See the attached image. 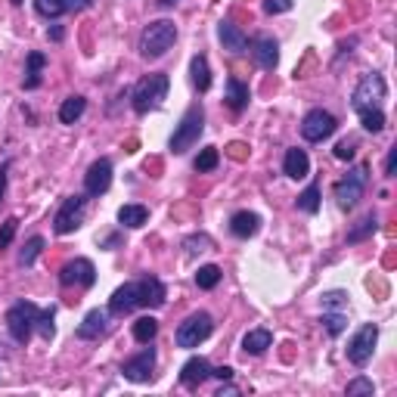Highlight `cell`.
<instances>
[{"label":"cell","mask_w":397,"mask_h":397,"mask_svg":"<svg viewBox=\"0 0 397 397\" xmlns=\"http://www.w3.org/2000/svg\"><path fill=\"white\" fill-rule=\"evenodd\" d=\"M87 109V99L84 97H69L62 106H59V121L62 124H75Z\"/></svg>","instance_id":"26"},{"label":"cell","mask_w":397,"mask_h":397,"mask_svg":"<svg viewBox=\"0 0 397 397\" xmlns=\"http://www.w3.org/2000/svg\"><path fill=\"white\" fill-rule=\"evenodd\" d=\"M156 335H158V320L156 317H140L137 323H134V339H137L140 345H149Z\"/></svg>","instance_id":"27"},{"label":"cell","mask_w":397,"mask_h":397,"mask_svg":"<svg viewBox=\"0 0 397 397\" xmlns=\"http://www.w3.org/2000/svg\"><path fill=\"white\" fill-rule=\"evenodd\" d=\"M385 97H388L385 78L378 72H370V75H363V78H360L357 91H354L351 106H354V112H360V109H382V99Z\"/></svg>","instance_id":"6"},{"label":"cell","mask_w":397,"mask_h":397,"mask_svg":"<svg viewBox=\"0 0 397 397\" xmlns=\"http://www.w3.org/2000/svg\"><path fill=\"white\" fill-rule=\"evenodd\" d=\"M44 53H28V72H25V81L22 84L28 87V91H34V87L40 84V69H44Z\"/></svg>","instance_id":"28"},{"label":"cell","mask_w":397,"mask_h":397,"mask_svg":"<svg viewBox=\"0 0 397 397\" xmlns=\"http://www.w3.org/2000/svg\"><path fill=\"white\" fill-rule=\"evenodd\" d=\"M224 394H236V388H233V385H227V388L217 391V397H224Z\"/></svg>","instance_id":"48"},{"label":"cell","mask_w":397,"mask_h":397,"mask_svg":"<svg viewBox=\"0 0 397 397\" xmlns=\"http://www.w3.org/2000/svg\"><path fill=\"white\" fill-rule=\"evenodd\" d=\"M59 282H62V286L91 289L93 282H97V270H93V264L87 258H75V261H69V264L59 270Z\"/></svg>","instance_id":"11"},{"label":"cell","mask_w":397,"mask_h":397,"mask_svg":"<svg viewBox=\"0 0 397 397\" xmlns=\"http://www.w3.org/2000/svg\"><path fill=\"white\" fill-rule=\"evenodd\" d=\"M53 317H56V311H53V307H47V311L38 313V329H40V335H44L47 341H50L53 333H56V326H53Z\"/></svg>","instance_id":"37"},{"label":"cell","mask_w":397,"mask_h":397,"mask_svg":"<svg viewBox=\"0 0 397 397\" xmlns=\"http://www.w3.org/2000/svg\"><path fill=\"white\" fill-rule=\"evenodd\" d=\"M378 230V221H376V215H366L363 221L357 224L354 230H348V242H360V239H366V236H372Z\"/></svg>","instance_id":"32"},{"label":"cell","mask_w":397,"mask_h":397,"mask_svg":"<svg viewBox=\"0 0 397 397\" xmlns=\"http://www.w3.org/2000/svg\"><path fill=\"white\" fill-rule=\"evenodd\" d=\"M84 215H87V199L84 195H69V199L59 205L56 217H53V230H56L59 236L75 233V230L84 224Z\"/></svg>","instance_id":"8"},{"label":"cell","mask_w":397,"mask_h":397,"mask_svg":"<svg viewBox=\"0 0 397 397\" xmlns=\"http://www.w3.org/2000/svg\"><path fill=\"white\" fill-rule=\"evenodd\" d=\"M282 171H286L292 180H301V177L311 174V158H307L304 149H289L286 162H282Z\"/></svg>","instance_id":"21"},{"label":"cell","mask_w":397,"mask_h":397,"mask_svg":"<svg viewBox=\"0 0 397 397\" xmlns=\"http://www.w3.org/2000/svg\"><path fill=\"white\" fill-rule=\"evenodd\" d=\"M165 97H168V75L165 72L146 75V78H140L137 87H134V112L146 115V112L156 109Z\"/></svg>","instance_id":"2"},{"label":"cell","mask_w":397,"mask_h":397,"mask_svg":"<svg viewBox=\"0 0 397 397\" xmlns=\"http://www.w3.org/2000/svg\"><path fill=\"white\" fill-rule=\"evenodd\" d=\"M177 40V25L171 19H156L149 22V25L143 28V34H140V53H143L146 59H158L165 56V53L174 47Z\"/></svg>","instance_id":"1"},{"label":"cell","mask_w":397,"mask_h":397,"mask_svg":"<svg viewBox=\"0 0 397 397\" xmlns=\"http://www.w3.org/2000/svg\"><path fill=\"white\" fill-rule=\"evenodd\" d=\"M202 130H205V112H202V106H193V109L183 115V121L177 124L174 137H171V152H177V156L187 152L193 143H199Z\"/></svg>","instance_id":"4"},{"label":"cell","mask_w":397,"mask_h":397,"mask_svg":"<svg viewBox=\"0 0 397 397\" xmlns=\"http://www.w3.org/2000/svg\"><path fill=\"white\" fill-rule=\"evenodd\" d=\"M320 323H323V329L329 335H341L348 326V317L341 311H323V320H320Z\"/></svg>","instance_id":"29"},{"label":"cell","mask_w":397,"mask_h":397,"mask_svg":"<svg viewBox=\"0 0 397 397\" xmlns=\"http://www.w3.org/2000/svg\"><path fill=\"white\" fill-rule=\"evenodd\" d=\"M91 0H65V10H87Z\"/></svg>","instance_id":"47"},{"label":"cell","mask_w":397,"mask_h":397,"mask_svg":"<svg viewBox=\"0 0 397 397\" xmlns=\"http://www.w3.org/2000/svg\"><path fill=\"white\" fill-rule=\"evenodd\" d=\"M394 165H397V149H388V158H385V177H394Z\"/></svg>","instance_id":"45"},{"label":"cell","mask_w":397,"mask_h":397,"mask_svg":"<svg viewBox=\"0 0 397 397\" xmlns=\"http://www.w3.org/2000/svg\"><path fill=\"white\" fill-rule=\"evenodd\" d=\"M162 3H165V7H171V3H177V0H162Z\"/></svg>","instance_id":"49"},{"label":"cell","mask_w":397,"mask_h":397,"mask_svg":"<svg viewBox=\"0 0 397 397\" xmlns=\"http://www.w3.org/2000/svg\"><path fill=\"white\" fill-rule=\"evenodd\" d=\"M217 162H221V156H217V149L215 146H205L202 152H199V158H195V171H215L217 168Z\"/></svg>","instance_id":"36"},{"label":"cell","mask_w":397,"mask_h":397,"mask_svg":"<svg viewBox=\"0 0 397 397\" xmlns=\"http://www.w3.org/2000/svg\"><path fill=\"white\" fill-rule=\"evenodd\" d=\"M295 7V0H264V13L276 16V13H289Z\"/></svg>","instance_id":"39"},{"label":"cell","mask_w":397,"mask_h":397,"mask_svg":"<svg viewBox=\"0 0 397 397\" xmlns=\"http://www.w3.org/2000/svg\"><path fill=\"white\" fill-rule=\"evenodd\" d=\"M106 326H109V311H91L84 320H81V326H78V339H84V341H97L99 335L106 333Z\"/></svg>","instance_id":"17"},{"label":"cell","mask_w":397,"mask_h":397,"mask_svg":"<svg viewBox=\"0 0 397 397\" xmlns=\"http://www.w3.org/2000/svg\"><path fill=\"white\" fill-rule=\"evenodd\" d=\"M217 282H221V267H217V264H205V267H199V274H195V286L199 289H215Z\"/></svg>","instance_id":"31"},{"label":"cell","mask_w":397,"mask_h":397,"mask_svg":"<svg viewBox=\"0 0 397 397\" xmlns=\"http://www.w3.org/2000/svg\"><path fill=\"white\" fill-rule=\"evenodd\" d=\"M211 376H217L221 382H230V378H233V370H230V366H217V370H211Z\"/></svg>","instance_id":"46"},{"label":"cell","mask_w":397,"mask_h":397,"mask_svg":"<svg viewBox=\"0 0 397 397\" xmlns=\"http://www.w3.org/2000/svg\"><path fill=\"white\" fill-rule=\"evenodd\" d=\"M345 292H326L323 295V307L326 311H341V307H345Z\"/></svg>","instance_id":"40"},{"label":"cell","mask_w":397,"mask_h":397,"mask_svg":"<svg viewBox=\"0 0 397 397\" xmlns=\"http://www.w3.org/2000/svg\"><path fill=\"white\" fill-rule=\"evenodd\" d=\"M40 248H44V239H40V236H32V239L25 242V248L19 252V264H22V267H32L34 258L40 254Z\"/></svg>","instance_id":"34"},{"label":"cell","mask_w":397,"mask_h":397,"mask_svg":"<svg viewBox=\"0 0 397 397\" xmlns=\"http://www.w3.org/2000/svg\"><path fill=\"white\" fill-rule=\"evenodd\" d=\"M224 99H227V106L233 112H242L248 106V87L239 78H227V97Z\"/></svg>","instance_id":"24"},{"label":"cell","mask_w":397,"mask_h":397,"mask_svg":"<svg viewBox=\"0 0 397 397\" xmlns=\"http://www.w3.org/2000/svg\"><path fill=\"white\" fill-rule=\"evenodd\" d=\"M7 171H10V162H0V202L7 195Z\"/></svg>","instance_id":"44"},{"label":"cell","mask_w":397,"mask_h":397,"mask_svg":"<svg viewBox=\"0 0 397 397\" xmlns=\"http://www.w3.org/2000/svg\"><path fill=\"white\" fill-rule=\"evenodd\" d=\"M38 313H40V307H34L32 301H16V304L10 307L7 311V329H10V335H13V341L28 345L32 329L38 326Z\"/></svg>","instance_id":"3"},{"label":"cell","mask_w":397,"mask_h":397,"mask_svg":"<svg viewBox=\"0 0 397 397\" xmlns=\"http://www.w3.org/2000/svg\"><path fill=\"white\" fill-rule=\"evenodd\" d=\"M211 329H215V320H211V313L199 311V313H189V317L177 326L174 339H177V345H180V348H199L211 335Z\"/></svg>","instance_id":"5"},{"label":"cell","mask_w":397,"mask_h":397,"mask_svg":"<svg viewBox=\"0 0 397 397\" xmlns=\"http://www.w3.org/2000/svg\"><path fill=\"white\" fill-rule=\"evenodd\" d=\"M152 370H156V348H146V351H140L137 357H130L128 363L121 366L128 382H149Z\"/></svg>","instance_id":"12"},{"label":"cell","mask_w":397,"mask_h":397,"mask_svg":"<svg viewBox=\"0 0 397 397\" xmlns=\"http://www.w3.org/2000/svg\"><path fill=\"white\" fill-rule=\"evenodd\" d=\"M187 248H189V252H208V248H211V239H208V236H189V239H187Z\"/></svg>","instance_id":"42"},{"label":"cell","mask_w":397,"mask_h":397,"mask_svg":"<svg viewBox=\"0 0 397 397\" xmlns=\"http://www.w3.org/2000/svg\"><path fill=\"white\" fill-rule=\"evenodd\" d=\"M254 56V62L261 65V69H267V72H274L276 62H280V47H276L274 38H267V34H261V38H254V44L248 47Z\"/></svg>","instance_id":"15"},{"label":"cell","mask_w":397,"mask_h":397,"mask_svg":"<svg viewBox=\"0 0 397 397\" xmlns=\"http://www.w3.org/2000/svg\"><path fill=\"white\" fill-rule=\"evenodd\" d=\"M134 307H140V289H137V282H124V286H118L115 292H112L109 313L124 317V313H130Z\"/></svg>","instance_id":"14"},{"label":"cell","mask_w":397,"mask_h":397,"mask_svg":"<svg viewBox=\"0 0 397 397\" xmlns=\"http://www.w3.org/2000/svg\"><path fill=\"white\" fill-rule=\"evenodd\" d=\"M376 341H378V326L376 323H366L357 329V335L351 339L348 345V360L354 366H366L372 360V351H376Z\"/></svg>","instance_id":"9"},{"label":"cell","mask_w":397,"mask_h":397,"mask_svg":"<svg viewBox=\"0 0 397 397\" xmlns=\"http://www.w3.org/2000/svg\"><path fill=\"white\" fill-rule=\"evenodd\" d=\"M34 10L47 19H56V16L65 13V0H34Z\"/></svg>","instance_id":"35"},{"label":"cell","mask_w":397,"mask_h":397,"mask_svg":"<svg viewBox=\"0 0 397 397\" xmlns=\"http://www.w3.org/2000/svg\"><path fill=\"white\" fill-rule=\"evenodd\" d=\"M208 376H211V363L205 357H189L187 363H183V370H180V382L187 385V388L202 385Z\"/></svg>","instance_id":"18"},{"label":"cell","mask_w":397,"mask_h":397,"mask_svg":"<svg viewBox=\"0 0 397 397\" xmlns=\"http://www.w3.org/2000/svg\"><path fill=\"white\" fill-rule=\"evenodd\" d=\"M366 174H370V168H366V165H357V168H351L339 183H335V199H339V205H341L345 211L354 208V205L363 199Z\"/></svg>","instance_id":"7"},{"label":"cell","mask_w":397,"mask_h":397,"mask_svg":"<svg viewBox=\"0 0 397 397\" xmlns=\"http://www.w3.org/2000/svg\"><path fill=\"white\" fill-rule=\"evenodd\" d=\"M137 289H140V307H162L165 298H168V292H165L158 276H143V280H137Z\"/></svg>","instance_id":"16"},{"label":"cell","mask_w":397,"mask_h":397,"mask_svg":"<svg viewBox=\"0 0 397 397\" xmlns=\"http://www.w3.org/2000/svg\"><path fill=\"white\" fill-rule=\"evenodd\" d=\"M360 124H363V130H370V134H378V130L385 128V112L382 109H360Z\"/></svg>","instance_id":"30"},{"label":"cell","mask_w":397,"mask_h":397,"mask_svg":"<svg viewBox=\"0 0 397 397\" xmlns=\"http://www.w3.org/2000/svg\"><path fill=\"white\" fill-rule=\"evenodd\" d=\"M217 38H221L224 50H230V53H245L248 50V38L233 25V22H221V25H217Z\"/></svg>","instance_id":"19"},{"label":"cell","mask_w":397,"mask_h":397,"mask_svg":"<svg viewBox=\"0 0 397 397\" xmlns=\"http://www.w3.org/2000/svg\"><path fill=\"white\" fill-rule=\"evenodd\" d=\"M372 391H376V388H372V382H370V378H363V376L354 378V382L348 385V397H354V394H372Z\"/></svg>","instance_id":"41"},{"label":"cell","mask_w":397,"mask_h":397,"mask_svg":"<svg viewBox=\"0 0 397 397\" xmlns=\"http://www.w3.org/2000/svg\"><path fill=\"white\" fill-rule=\"evenodd\" d=\"M112 183V162L109 158H97L84 174V189L87 195H103Z\"/></svg>","instance_id":"13"},{"label":"cell","mask_w":397,"mask_h":397,"mask_svg":"<svg viewBox=\"0 0 397 397\" xmlns=\"http://www.w3.org/2000/svg\"><path fill=\"white\" fill-rule=\"evenodd\" d=\"M298 208L307 211V215H317V211H320V187H317V183H311V187L298 195Z\"/></svg>","instance_id":"33"},{"label":"cell","mask_w":397,"mask_h":397,"mask_svg":"<svg viewBox=\"0 0 397 397\" xmlns=\"http://www.w3.org/2000/svg\"><path fill=\"white\" fill-rule=\"evenodd\" d=\"M270 345H274V335H270V329H252V333H245V339H242V351L252 354V357L264 354Z\"/></svg>","instance_id":"22"},{"label":"cell","mask_w":397,"mask_h":397,"mask_svg":"<svg viewBox=\"0 0 397 397\" xmlns=\"http://www.w3.org/2000/svg\"><path fill=\"white\" fill-rule=\"evenodd\" d=\"M189 72H193V84L199 87V91H208L211 87V69H208V59L199 53V56H193V62H189Z\"/></svg>","instance_id":"25"},{"label":"cell","mask_w":397,"mask_h":397,"mask_svg":"<svg viewBox=\"0 0 397 397\" xmlns=\"http://www.w3.org/2000/svg\"><path fill=\"white\" fill-rule=\"evenodd\" d=\"M335 115L333 112H326V109H311L304 115V121H301V137L311 140V143H320V140L326 137H333L335 134Z\"/></svg>","instance_id":"10"},{"label":"cell","mask_w":397,"mask_h":397,"mask_svg":"<svg viewBox=\"0 0 397 397\" xmlns=\"http://www.w3.org/2000/svg\"><path fill=\"white\" fill-rule=\"evenodd\" d=\"M354 140H341L339 146H335V158H341V162H348V158H354Z\"/></svg>","instance_id":"43"},{"label":"cell","mask_w":397,"mask_h":397,"mask_svg":"<svg viewBox=\"0 0 397 397\" xmlns=\"http://www.w3.org/2000/svg\"><path fill=\"white\" fill-rule=\"evenodd\" d=\"M146 221H149L146 205H121V208H118V224H121V227L137 230V227H143Z\"/></svg>","instance_id":"23"},{"label":"cell","mask_w":397,"mask_h":397,"mask_svg":"<svg viewBox=\"0 0 397 397\" xmlns=\"http://www.w3.org/2000/svg\"><path fill=\"white\" fill-rule=\"evenodd\" d=\"M16 230H19V217H7V221H3V227H0V248H7L10 242H13Z\"/></svg>","instance_id":"38"},{"label":"cell","mask_w":397,"mask_h":397,"mask_svg":"<svg viewBox=\"0 0 397 397\" xmlns=\"http://www.w3.org/2000/svg\"><path fill=\"white\" fill-rule=\"evenodd\" d=\"M261 230V217L254 215V211H236L233 217H230V233L239 236V239H248V236H254Z\"/></svg>","instance_id":"20"}]
</instances>
